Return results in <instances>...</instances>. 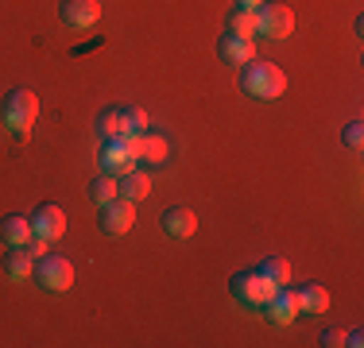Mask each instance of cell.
<instances>
[{
    "label": "cell",
    "instance_id": "obj_1",
    "mask_svg": "<svg viewBox=\"0 0 364 348\" xmlns=\"http://www.w3.org/2000/svg\"><path fill=\"white\" fill-rule=\"evenodd\" d=\"M240 89L252 93L259 101H275L287 93V74H283L275 62H264V58H252V62L240 66Z\"/></svg>",
    "mask_w": 364,
    "mask_h": 348
},
{
    "label": "cell",
    "instance_id": "obj_2",
    "mask_svg": "<svg viewBox=\"0 0 364 348\" xmlns=\"http://www.w3.org/2000/svg\"><path fill=\"white\" fill-rule=\"evenodd\" d=\"M0 120H4L8 132L28 136L31 128H36V120H39V97L31 89H12L4 97V104H0Z\"/></svg>",
    "mask_w": 364,
    "mask_h": 348
},
{
    "label": "cell",
    "instance_id": "obj_3",
    "mask_svg": "<svg viewBox=\"0 0 364 348\" xmlns=\"http://www.w3.org/2000/svg\"><path fill=\"white\" fill-rule=\"evenodd\" d=\"M275 290H279V286H275L264 271H240V275H232V298H237L240 306H267Z\"/></svg>",
    "mask_w": 364,
    "mask_h": 348
},
{
    "label": "cell",
    "instance_id": "obj_4",
    "mask_svg": "<svg viewBox=\"0 0 364 348\" xmlns=\"http://www.w3.org/2000/svg\"><path fill=\"white\" fill-rule=\"evenodd\" d=\"M36 278H39V286L63 294V290H70V286H74V263H70L66 256L47 251L43 259H36Z\"/></svg>",
    "mask_w": 364,
    "mask_h": 348
},
{
    "label": "cell",
    "instance_id": "obj_5",
    "mask_svg": "<svg viewBox=\"0 0 364 348\" xmlns=\"http://www.w3.org/2000/svg\"><path fill=\"white\" fill-rule=\"evenodd\" d=\"M294 31V12L287 4H259L256 8V35L267 39H287Z\"/></svg>",
    "mask_w": 364,
    "mask_h": 348
},
{
    "label": "cell",
    "instance_id": "obj_6",
    "mask_svg": "<svg viewBox=\"0 0 364 348\" xmlns=\"http://www.w3.org/2000/svg\"><path fill=\"white\" fill-rule=\"evenodd\" d=\"M128 147H132V155L140 163H155V167H163L167 155H171V143L163 136H155V132H132L128 136Z\"/></svg>",
    "mask_w": 364,
    "mask_h": 348
},
{
    "label": "cell",
    "instance_id": "obj_7",
    "mask_svg": "<svg viewBox=\"0 0 364 348\" xmlns=\"http://www.w3.org/2000/svg\"><path fill=\"white\" fill-rule=\"evenodd\" d=\"M58 20L66 23V28H93V23L101 20V0H63L58 4Z\"/></svg>",
    "mask_w": 364,
    "mask_h": 348
},
{
    "label": "cell",
    "instance_id": "obj_8",
    "mask_svg": "<svg viewBox=\"0 0 364 348\" xmlns=\"http://www.w3.org/2000/svg\"><path fill=\"white\" fill-rule=\"evenodd\" d=\"M136 155H132V147H128V139H109L105 143V151H101V170L112 174V178H124L128 170H136Z\"/></svg>",
    "mask_w": 364,
    "mask_h": 348
},
{
    "label": "cell",
    "instance_id": "obj_9",
    "mask_svg": "<svg viewBox=\"0 0 364 348\" xmlns=\"http://www.w3.org/2000/svg\"><path fill=\"white\" fill-rule=\"evenodd\" d=\"M132 224H136V205L132 202L117 197V202L101 205V232H109V236H124Z\"/></svg>",
    "mask_w": 364,
    "mask_h": 348
},
{
    "label": "cell",
    "instance_id": "obj_10",
    "mask_svg": "<svg viewBox=\"0 0 364 348\" xmlns=\"http://www.w3.org/2000/svg\"><path fill=\"white\" fill-rule=\"evenodd\" d=\"M264 310H267V317H272L275 325H291V321L302 313V306H299V290H294L291 283H287V286H279V290L272 294V302H267Z\"/></svg>",
    "mask_w": 364,
    "mask_h": 348
},
{
    "label": "cell",
    "instance_id": "obj_11",
    "mask_svg": "<svg viewBox=\"0 0 364 348\" xmlns=\"http://www.w3.org/2000/svg\"><path fill=\"white\" fill-rule=\"evenodd\" d=\"M31 232L36 236H47V240H58L66 232V213L58 205H39L36 213H31Z\"/></svg>",
    "mask_w": 364,
    "mask_h": 348
},
{
    "label": "cell",
    "instance_id": "obj_12",
    "mask_svg": "<svg viewBox=\"0 0 364 348\" xmlns=\"http://www.w3.org/2000/svg\"><path fill=\"white\" fill-rule=\"evenodd\" d=\"M163 229H167L175 240H186V236L198 232V213L190 205H171L167 213H163Z\"/></svg>",
    "mask_w": 364,
    "mask_h": 348
},
{
    "label": "cell",
    "instance_id": "obj_13",
    "mask_svg": "<svg viewBox=\"0 0 364 348\" xmlns=\"http://www.w3.org/2000/svg\"><path fill=\"white\" fill-rule=\"evenodd\" d=\"M0 240H4L8 248H28V240H31V217H23V213L0 217Z\"/></svg>",
    "mask_w": 364,
    "mask_h": 348
},
{
    "label": "cell",
    "instance_id": "obj_14",
    "mask_svg": "<svg viewBox=\"0 0 364 348\" xmlns=\"http://www.w3.org/2000/svg\"><path fill=\"white\" fill-rule=\"evenodd\" d=\"M218 55H221L229 66H245V62H252V58H256V47H252V39H240V35H229V31H225L221 43H218Z\"/></svg>",
    "mask_w": 364,
    "mask_h": 348
},
{
    "label": "cell",
    "instance_id": "obj_15",
    "mask_svg": "<svg viewBox=\"0 0 364 348\" xmlns=\"http://www.w3.org/2000/svg\"><path fill=\"white\" fill-rule=\"evenodd\" d=\"M4 275L16 278V283L31 278V275H36V256H31L28 248H8L4 251Z\"/></svg>",
    "mask_w": 364,
    "mask_h": 348
},
{
    "label": "cell",
    "instance_id": "obj_16",
    "mask_svg": "<svg viewBox=\"0 0 364 348\" xmlns=\"http://www.w3.org/2000/svg\"><path fill=\"white\" fill-rule=\"evenodd\" d=\"M97 132L109 143V139H128V136H132V128H128V120H124V112H120V109H105L97 116Z\"/></svg>",
    "mask_w": 364,
    "mask_h": 348
},
{
    "label": "cell",
    "instance_id": "obj_17",
    "mask_svg": "<svg viewBox=\"0 0 364 348\" xmlns=\"http://www.w3.org/2000/svg\"><path fill=\"white\" fill-rule=\"evenodd\" d=\"M151 194V178H147L144 170H128L124 178H120V197H124V202H144V197Z\"/></svg>",
    "mask_w": 364,
    "mask_h": 348
},
{
    "label": "cell",
    "instance_id": "obj_18",
    "mask_svg": "<svg viewBox=\"0 0 364 348\" xmlns=\"http://www.w3.org/2000/svg\"><path fill=\"white\" fill-rule=\"evenodd\" d=\"M299 306H302V313H326L329 310V290L322 283L299 286Z\"/></svg>",
    "mask_w": 364,
    "mask_h": 348
},
{
    "label": "cell",
    "instance_id": "obj_19",
    "mask_svg": "<svg viewBox=\"0 0 364 348\" xmlns=\"http://www.w3.org/2000/svg\"><path fill=\"white\" fill-rule=\"evenodd\" d=\"M120 197V178H112V174H97V178L90 182V202L97 205H109Z\"/></svg>",
    "mask_w": 364,
    "mask_h": 348
},
{
    "label": "cell",
    "instance_id": "obj_20",
    "mask_svg": "<svg viewBox=\"0 0 364 348\" xmlns=\"http://www.w3.org/2000/svg\"><path fill=\"white\" fill-rule=\"evenodd\" d=\"M225 31L240 35V39H252L256 35V12H248V8H232L229 20H225Z\"/></svg>",
    "mask_w": 364,
    "mask_h": 348
},
{
    "label": "cell",
    "instance_id": "obj_21",
    "mask_svg": "<svg viewBox=\"0 0 364 348\" xmlns=\"http://www.w3.org/2000/svg\"><path fill=\"white\" fill-rule=\"evenodd\" d=\"M259 271L272 278L275 286H287V283H291V263H287L283 256H267L264 263H259Z\"/></svg>",
    "mask_w": 364,
    "mask_h": 348
},
{
    "label": "cell",
    "instance_id": "obj_22",
    "mask_svg": "<svg viewBox=\"0 0 364 348\" xmlns=\"http://www.w3.org/2000/svg\"><path fill=\"white\" fill-rule=\"evenodd\" d=\"M120 112H124V120H128L132 132H151V120H147V112L140 109V104H120Z\"/></svg>",
    "mask_w": 364,
    "mask_h": 348
},
{
    "label": "cell",
    "instance_id": "obj_23",
    "mask_svg": "<svg viewBox=\"0 0 364 348\" xmlns=\"http://www.w3.org/2000/svg\"><path fill=\"white\" fill-rule=\"evenodd\" d=\"M341 139H345V147L360 151V143H364V120H349V124H345V132H341Z\"/></svg>",
    "mask_w": 364,
    "mask_h": 348
},
{
    "label": "cell",
    "instance_id": "obj_24",
    "mask_svg": "<svg viewBox=\"0 0 364 348\" xmlns=\"http://www.w3.org/2000/svg\"><path fill=\"white\" fill-rule=\"evenodd\" d=\"M28 244H31L28 251H31L36 259H43V256H47V248H50V240H47V236H36V232H31V240H28Z\"/></svg>",
    "mask_w": 364,
    "mask_h": 348
},
{
    "label": "cell",
    "instance_id": "obj_25",
    "mask_svg": "<svg viewBox=\"0 0 364 348\" xmlns=\"http://www.w3.org/2000/svg\"><path fill=\"white\" fill-rule=\"evenodd\" d=\"M322 344H326V348H341V344H345V329H326V333H322Z\"/></svg>",
    "mask_w": 364,
    "mask_h": 348
},
{
    "label": "cell",
    "instance_id": "obj_26",
    "mask_svg": "<svg viewBox=\"0 0 364 348\" xmlns=\"http://www.w3.org/2000/svg\"><path fill=\"white\" fill-rule=\"evenodd\" d=\"M345 344H349V348H360V344H364V333H360V329H349V333H345Z\"/></svg>",
    "mask_w": 364,
    "mask_h": 348
},
{
    "label": "cell",
    "instance_id": "obj_27",
    "mask_svg": "<svg viewBox=\"0 0 364 348\" xmlns=\"http://www.w3.org/2000/svg\"><path fill=\"white\" fill-rule=\"evenodd\" d=\"M259 4H267V0H237V8H248V12H256Z\"/></svg>",
    "mask_w": 364,
    "mask_h": 348
}]
</instances>
